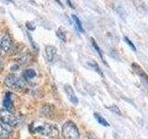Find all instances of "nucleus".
<instances>
[{
  "label": "nucleus",
  "instance_id": "nucleus-6",
  "mask_svg": "<svg viewBox=\"0 0 148 139\" xmlns=\"http://www.w3.org/2000/svg\"><path fill=\"white\" fill-rule=\"evenodd\" d=\"M13 133L11 126L8 124L0 123V138H8Z\"/></svg>",
  "mask_w": 148,
  "mask_h": 139
},
{
  "label": "nucleus",
  "instance_id": "nucleus-11",
  "mask_svg": "<svg viewBox=\"0 0 148 139\" xmlns=\"http://www.w3.org/2000/svg\"><path fill=\"white\" fill-rule=\"evenodd\" d=\"M12 98H11V94L10 93H7L6 96L4 97L3 100V106L7 109H10L12 108Z\"/></svg>",
  "mask_w": 148,
  "mask_h": 139
},
{
  "label": "nucleus",
  "instance_id": "nucleus-15",
  "mask_svg": "<svg viewBox=\"0 0 148 139\" xmlns=\"http://www.w3.org/2000/svg\"><path fill=\"white\" fill-rule=\"evenodd\" d=\"M72 18H73V20H74V22H75V24L77 26V29L80 31L81 32H83V28H82V23L80 21V20H79V18L75 15H72Z\"/></svg>",
  "mask_w": 148,
  "mask_h": 139
},
{
  "label": "nucleus",
  "instance_id": "nucleus-17",
  "mask_svg": "<svg viewBox=\"0 0 148 139\" xmlns=\"http://www.w3.org/2000/svg\"><path fill=\"white\" fill-rule=\"evenodd\" d=\"M108 109L110 110V111H112V112L116 113V114H118V115H121V111H120V109L118 108L116 105H112V106H109L108 107Z\"/></svg>",
  "mask_w": 148,
  "mask_h": 139
},
{
  "label": "nucleus",
  "instance_id": "nucleus-2",
  "mask_svg": "<svg viewBox=\"0 0 148 139\" xmlns=\"http://www.w3.org/2000/svg\"><path fill=\"white\" fill-rule=\"evenodd\" d=\"M5 85L12 91L20 92L25 88V82L15 74H8L5 79Z\"/></svg>",
  "mask_w": 148,
  "mask_h": 139
},
{
  "label": "nucleus",
  "instance_id": "nucleus-8",
  "mask_svg": "<svg viewBox=\"0 0 148 139\" xmlns=\"http://www.w3.org/2000/svg\"><path fill=\"white\" fill-rule=\"evenodd\" d=\"M45 55L48 61L53 62L56 57H57V48L53 45H47L45 47Z\"/></svg>",
  "mask_w": 148,
  "mask_h": 139
},
{
  "label": "nucleus",
  "instance_id": "nucleus-14",
  "mask_svg": "<svg viewBox=\"0 0 148 139\" xmlns=\"http://www.w3.org/2000/svg\"><path fill=\"white\" fill-rule=\"evenodd\" d=\"M92 46H94V48L95 49V51L97 53H98V55L100 56V58L103 59V61L106 63V61H105V59H104V57H103V53H102V51H101V49H100V47L98 46V45L96 44V42H95V40H94L92 38Z\"/></svg>",
  "mask_w": 148,
  "mask_h": 139
},
{
  "label": "nucleus",
  "instance_id": "nucleus-21",
  "mask_svg": "<svg viewBox=\"0 0 148 139\" xmlns=\"http://www.w3.org/2000/svg\"><path fill=\"white\" fill-rule=\"evenodd\" d=\"M67 2H68V4H69L71 8H74V7H73V5H72V3L71 2V0H67Z\"/></svg>",
  "mask_w": 148,
  "mask_h": 139
},
{
  "label": "nucleus",
  "instance_id": "nucleus-4",
  "mask_svg": "<svg viewBox=\"0 0 148 139\" xmlns=\"http://www.w3.org/2000/svg\"><path fill=\"white\" fill-rule=\"evenodd\" d=\"M0 120L1 122L8 124L9 126L14 127L18 124V119L12 112L8 109H1L0 110Z\"/></svg>",
  "mask_w": 148,
  "mask_h": 139
},
{
  "label": "nucleus",
  "instance_id": "nucleus-5",
  "mask_svg": "<svg viewBox=\"0 0 148 139\" xmlns=\"http://www.w3.org/2000/svg\"><path fill=\"white\" fill-rule=\"evenodd\" d=\"M12 40L10 38V36L8 34H5L0 41V46H1V49L4 52H8L12 49Z\"/></svg>",
  "mask_w": 148,
  "mask_h": 139
},
{
  "label": "nucleus",
  "instance_id": "nucleus-19",
  "mask_svg": "<svg viewBox=\"0 0 148 139\" xmlns=\"http://www.w3.org/2000/svg\"><path fill=\"white\" fill-rule=\"evenodd\" d=\"M92 68H94V69L95 70V71H96L97 72H98V73L100 74L101 76H103V73H102V71H101V70L99 69L98 65H97V64H96L95 62H94V63H92Z\"/></svg>",
  "mask_w": 148,
  "mask_h": 139
},
{
  "label": "nucleus",
  "instance_id": "nucleus-13",
  "mask_svg": "<svg viewBox=\"0 0 148 139\" xmlns=\"http://www.w3.org/2000/svg\"><path fill=\"white\" fill-rule=\"evenodd\" d=\"M94 116H95V118L96 119V120L100 124H102L103 126H109V123L106 122V120L104 119V117H102V116L100 115V114H98V113H95L94 114Z\"/></svg>",
  "mask_w": 148,
  "mask_h": 139
},
{
  "label": "nucleus",
  "instance_id": "nucleus-18",
  "mask_svg": "<svg viewBox=\"0 0 148 139\" xmlns=\"http://www.w3.org/2000/svg\"><path fill=\"white\" fill-rule=\"evenodd\" d=\"M124 40H125V42H126V43L128 44V45H129V46H131L132 49L133 51H136V47H135V45H133V43H132V42L131 40H130V39L128 38V37H124Z\"/></svg>",
  "mask_w": 148,
  "mask_h": 139
},
{
  "label": "nucleus",
  "instance_id": "nucleus-16",
  "mask_svg": "<svg viewBox=\"0 0 148 139\" xmlns=\"http://www.w3.org/2000/svg\"><path fill=\"white\" fill-rule=\"evenodd\" d=\"M57 34L59 39H61L64 42L66 41V32H65V31L62 29V27H60L58 29V31L57 32Z\"/></svg>",
  "mask_w": 148,
  "mask_h": 139
},
{
  "label": "nucleus",
  "instance_id": "nucleus-12",
  "mask_svg": "<svg viewBox=\"0 0 148 139\" xmlns=\"http://www.w3.org/2000/svg\"><path fill=\"white\" fill-rule=\"evenodd\" d=\"M35 76H36V72L34 70H32V69H28L23 72V78H24V80L26 81H30L32 79H34Z\"/></svg>",
  "mask_w": 148,
  "mask_h": 139
},
{
  "label": "nucleus",
  "instance_id": "nucleus-1",
  "mask_svg": "<svg viewBox=\"0 0 148 139\" xmlns=\"http://www.w3.org/2000/svg\"><path fill=\"white\" fill-rule=\"evenodd\" d=\"M32 133H36L45 136L49 138H57L58 136V130L54 124L50 123H39V124H32Z\"/></svg>",
  "mask_w": 148,
  "mask_h": 139
},
{
  "label": "nucleus",
  "instance_id": "nucleus-9",
  "mask_svg": "<svg viewBox=\"0 0 148 139\" xmlns=\"http://www.w3.org/2000/svg\"><path fill=\"white\" fill-rule=\"evenodd\" d=\"M132 69L134 70V71H135V72L138 74V75H140L143 80H145L147 83H148V75L147 74L143 72V70L139 66L138 64H136V63H133L132 64Z\"/></svg>",
  "mask_w": 148,
  "mask_h": 139
},
{
  "label": "nucleus",
  "instance_id": "nucleus-22",
  "mask_svg": "<svg viewBox=\"0 0 148 139\" xmlns=\"http://www.w3.org/2000/svg\"><path fill=\"white\" fill-rule=\"evenodd\" d=\"M1 51H2V49H1V46H0V54H1Z\"/></svg>",
  "mask_w": 148,
  "mask_h": 139
},
{
  "label": "nucleus",
  "instance_id": "nucleus-3",
  "mask_svg": "<svg viewBox=\"0 0 148 139\" xmlns=\"http://www.w3.org/2000/svg\"><path fill=\"white\" fill-rule=\"evenodd\" d=\"M62 136L64 139H80V132L76 124L69 120L63 125Z\"/></svg>",
  "mask_w": 148,
  "mask_h": 139
},
{
  "label": "nucleus",
  "instance_id": "nucleus-20",
  "mask_svg": "<svg viewBox=\"0 0 148 139\" xmlns=\"http://www.w3.org/2000/svg\"><path fill=\"white\" fill-rule=\"evenodd\" d=\"M3 66H4V65H3V61H2L1 59H0V71H1V70L3 69Z\"/></svg>",
  "mask_w": 148,
  "mask_h": 139
},
{
  "label": "nucleus",
  "instance_id": "nucleus-10",
  "mask_svg": "<svg viewBox=\"0 0 148 139\" xmlns=\"http://www.w3.org/2000/svg\"><path fill=\"white\" fill-rule=\"evenodd\" d=\"M29 59H30V53H29V51H27V50L21 52L18 57V61L21 64L27 63L28 61H29Z\"/></svg>",
  "mask_w": 148,
  "mask_h": 139
},
{
  "label": "nucleus",
  "instance_id": "nucleus-7",
  "mask_svg": "<svg viewBox=\"0 0 148 139\" xmlns=\"http://www.w3.org/2000/svg\"><path fill=\"white\" fill-rule=\"evenodd\" d=\"M64 89H65V92H66L67 96L69 99V101H71L72 104L77 105L78 104V98L75 95V93H74V91H73V89H72V87L69 85H66L64 87Z\"/></svg>",
  "mask_w": 148,
  "mask_h": 139
}]
</instances>
